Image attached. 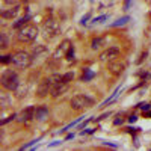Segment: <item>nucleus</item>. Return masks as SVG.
Masks as SVG:
<instances>
[{
	"mask_svg": "<svg viewBox=\"0 0 151 151\" xmlns=\"http://www.w3.org/2000/svg\"><path fill=\"white\" fill-rule=\"evenodd\" d=\"M0 83L8 91H17L18 85H20L18 74L14 70H5L2 73V76H0Z\"/></svg>",
	"mask_w": 151,
	"mask_h": 151,
	"instance_id": "obj_1",
	"label": "nucleus"
},
{
	"mask_svg": "<svg viewBox=\"0 0 151 151\" xmlns=\"http://www.w3.org/2000/svg\"><path fill=\"white\" fill-rule=\"evenodd\" d=\"M38 36V27L33 24H26L17 33V40L20 42H33Z\"/></svg>",
	"mask_w": 151,
	"mask_h": 151,
	"instance_id": "obj_2",
	"label": "nucleus"
},
{
	"mask_svg": "<svg viewBox=\"0 0 151 151\" xmlns=\"http://www.w3.org/2000/svg\"><path fill=\"white\" fill-rule=\"evenodd\" d=\"M59 32H60V27H59L58 21H55L53 18H48V20L44 21L41 33H42V36L45 38V40H55V38L59 35Z\"/></svg>",
	"mask_w": 151,
	"mask_h": 151,
	"instance_id": "obj_3",
	"label": "nucleus"
},
{
	"mask_svg": "<svg viewBox=\"0 0 151 151\" xmlns=\"http://www.w3.org/2000/svg\"><path fill=\"white\" fill-rule=\"evenodd\" d=\"M94 106V100L88 95H74L71 98V107L74 110H83V109H88V107H92Z\"/></svg>",
	"mask_w": 151,
	"mask_h": 151,
	"instance_id": "obj_4",
	"label": "nucleus"
},
{
	"mask_svg": "<svg viewBox=\"0 0 151 151\" xmlns=\"http://www.w3.org/2000/svg\"><path fill=\"white\" fill-rule=\"evenodd\" d=\"M33 56L27 52H17L12 55V65L17 68H27L32 64Z\"/></svg>",
	"mask_w": 151,
	"mask_h": 151,
	"instance_id": "obj_5",
	"label": "nucleus"
},
{
	"mask_svg": "<svg viewBox=\"0 0 151 151\" xmlns=\"http://www.w3.org/2000/svg\"><path fill=\"white\" fill-rule=\"evenodd\" d=\"M119 48L118 47H109L107 50H104V52L100 55V60L101 62H110V60H115L118 56H119Z\"/></svg>",
	"mask_w": 151,
	"mask_h": 151,
	"instance_id": "obj_6",
	"label": "nucleus"
},
{
	"mask_svg": "<svg viewBox=\"0 0 151 151\" xmlns=\"http://www.w3.org/2000/svg\"><path fill=\"white\" fill-rule=\"evenodd\" d=\"M52 89H53V85L50 83V80H48V77H47V79H44L40 85H38L36 94H38V97H40V98H44V97H47L48 94H52Z\"/></svg>",
	"mask_w": 151,
	"mask_h": 151,
	"instance_id": "obj_7",
	"label": "nucleus"
},
{
	"mask_svg": "<svg viewBox=\"0 0 151 151\" xmlns=\"http://www.w3.org/2000/svg\"><path fill=\"white\" fill-rule=\"evenodd\" d=\"M107 70L112 74H115V76H121L124 73V70H125V64L122 60H118V59L110 60V62H107Z\"/></svg>",
	"mask_w": 151,
	"mask_h": 151,
	"instance_id": "obj_8",
	"label": "nucleus"
},
{
	"mask_svg": "<svg viewBox=\"0 0 151 151\" xmlns=\"http://www.w3.org/2000/svg\"><path fill=\"white\" fill-rule=\"evenodd\" d=\"M32 119H35V107L33 106H29L24 110H21V113L18 115V121L23 122V124H27L30 122Z\"/></svg>",
	"mask_w": 151,
	"mask_h": 151,
	"instance_id": "obj_9",
	"label": "nucleus"
},
{
	"mask_svg": "<svg viewBox=\"0 0 151 151\" xmlns=\"http://www.w3.org/2000/svg\"><path fill=\"white\" fill-rule=\"evenodd\" d=\"M20 11H21V8L18 5H14V6H11L9 9H3L0 15H2V18H5V20H12V18H15L18 15Z\"/></svg>",
	"mask_w": 151,
	"mask_h": 151,
	"instance_id": "obj_10",
	"label": "nucleus"
},
{
	"mask_svg": "<svg viewBox=\"0 0 151 151\" xmlns=\"http://www.w3.org/2000/svg\"><path fill=\"white\" fill-rule=\"evenodd\" d=\"M68 85H70V83H65L64 80L59 82L58 85H55L53 89H52V97H59V95H62V94L68 89Z\"/></svg>",
	"mask_w": 151,
	"mask_h": 151,
	"instance_id": "obj_11",
	"label": "nucleus"
},
{
	"mask_svg": "<svg viewBox=\"0 0 151 151\" xmlns=\"http://www.w3.org/2000/svg\"><path fill=\"white\" fill-rule=\"evenodd\" d=\"M48 118V109L45 106L35 107V119L36 121H45Z\"/></svg>",
	"mask_w": 151,
	"mask_h": 151,
	"instance_id": "obj_12",
	"label": "nucleus"
},
{
	"mask_svg": "<svg viewBox=\"0 0 151 151\" xmlns=\"http://www.w3.org/2000/svg\"><path fill=\"white\" fill-rule=\"evenodd\" d=\"M71 47V42L70 41H64L60 44V47L56 50V53L53 55V59L56 60V59H59V56H62V55H67V52H68V48Z\"/></svg>",
	"mask_w": 151,
	"mask_h": 151,
	"instance_id": "obj_13",
	"label": "nucleus"
},
{
	"mask_svg": "<svg viewBox=\"0 0 151 151\" xmlns=\"http://www.w3.org/2000/svg\"><path fill=\"white\" fill-rule=\"evenodd\" d=\"M29 20H30V15H26V17H23V18H20L18 21H15L14 24H12V27H14L15 30H20L21 27H24V26H26Z\"/></svg>",
	"mask_w": 151,
	"mask_h": 151,
	"instance_id": "obj_14",
	"label": "nucleus"
},
{
	"mask_svg": "<svg viewBox=\"0 0 151 151\" xmlns=\"http://www.w3.org/2000/svg\"><path fill=\"white\" fill-rule=\"evenodd\" d=\"M94 76H95V73H92L89 68H85V70H83V76H82V80H83V82H88V80L94 79Z\"/></svg>",
	"mask_w": 151,
	"mask_h": 151,
	"instance_id": "obj_15",
	"label": "nucleus"
},
{
	"mask_svg": "<svg viewBox=\"0 0 151 151\" xmlns=\"http://www.w3.org/2000/svg\"><path fill=\"white\" fill-rule=\"evenodd\" d=\"M9 47V42H8V38L5 33H0V48L2 50H6Z\"/></svg>",
	"mask_w": 151,
	"mask_h": 151,
	"instance_id": "obj_16",
	"label": "nucleus"
},
{
	"mask_svg": "<svg viewBox=\"0 0 151 151\" xmlns=\"http://www.w3.org/2000/svg\"><path fill=\"white\" fill-rule=\"evenodd\" d=\"M41 53H45V47L42 45V44H40V45H36L35 48H33V58H38V56H40Z\"/></svg>",
	"mask_w": 151,
	"mask_h": 151,
	"instance_id": "obj_17",
	"label": "nucleus"
},
{
	"mask_svg": "<svg viewBox=\"0 0 151 151\" xmlns=\"http://www.w3.org/2000/svg\"><path fill=\"white\" fill-rule=\"evenodd\" d=\"M101 45H103V38H94L92 42H91L92 50H97V48H100Z\"/></svg>",
	"mask_w": 151,
	"mask_h": 151,
	"instance_id": "obj_18",
	"label": "nucleus"
},
{
	"mask_svg": "<svg viewBox=\"0 0 151 151\" xmlns=\"http://www.w3.org/2000/svg\"><path fill=\"white\" fill-rule=\"evenodd\" d=\"M129 20H130V17H122V18H119V20H116L115 23H112V24H110V26H112V27H118V26H124V24H125V23H127Z\"/></svg>",
	"mask_w": 151,
	"mask_h": 151,
	"instance_id": "obj_19",
	"label": "nucleus"
},
{
	"mask_svg": "<svg viewBox=\"0 0 151 151\" xmlns=\"http://www.w3.org/2000/svg\"><path fill=\"white\" fill-rule=\"evenodd\" d=\"M74 79V74L70 71V73H67V74H64V76H62V80H64L65 83H70L71 80Z\"/></svg>",
	"mask_w": 151,
	"mask_h": 151,
	"instance_id": "obj_20",
	"label": "nucleus"
},
{
	"mask_svg": "<svg viewBox=\"0 0 151 151\" xmlns=\"http://www.w3.org/2000/svg\"><path fill=\"white\" fill-rule=\"evenodd\" d=\"M65 58L71 62V60H74V47L71 45L70 48H68V52H67V55H65Z\"/></svg>",
	"mask_w": 151,
	"mask_h": 151,
	"instance_id": "obj_21",
	"label": "nucleus"
},
{
	"mask_svg": "<svg viewBox=\"0 0 151 151\" xmlns=\"http://www.w3.org/2000/svg\"><path fill=\"white\" fill-rule=\"evenodd\" d=\"M0 62H2V64H9V62H12V55H8V56H2V59H0Z\"/></svg>",
	"mask_w": 151,
	"mask_h": 151,
	"instance_id": "obj_22",
	"label": "nucleus"
},
{
	"mask_svg": "<svg viewBox=\"0 0 151 151\" xmlns=\"http://www.w3.org/2000/svg\"><path fill=\"white\" fill-rule=\"evenodd\" d=\"M5 2V5H9V6H12V5H17L20 0H3Z\"/></svg>",
	"mask_w": 151,
	"mask_h": 151,
	"instance_id": "obj_23",
	"label": "nucleus"
},
{
	"mask_svg": "<svg viewBox=\"0 0 151 151\" xmlns=\"http://www.w3.org/2000/svg\"><path fill=\"white\" fill-rule=\"evenodd\" d=\"M14 118H17V115H14V113H12L11 116H8L6 119H3V121H2V125H3V124H6V122H9V121H12V119H14Z\"/></svg>",
	"mask_w": 151,
	"mask_h": 151,
	"instance_id": "obj_24",
	"label": "nucleus"
},
{
	"mask_svg": "<svg viewBox=\"0 0 151 151\" xmlns=\"http://www.w3.org/2000/svg\"><path fill=\"white\" fill-rule=\"evenodd\" d=\"M8 107V100L5 95H2V109H6Z\"/></svg>",
	"mask_w": 151,
	"mask_h": 151,
	"instance_id": "obj_25",
	"label": "nucleus"
},
{
	"mask_svg": "<svg viewBox=\"0 0 151 151\" xmlns=\"http://www.w3.org/2000/svg\"><path fill=\"white\" fill-rule=\"evenodd\" d=\"M106 18H107L106 15H101V17H98V18H94V20H92V23H101V21H103V20H106Z\"/></svg>",
	"mask_w": 151,
	"mask_h": 151,
	"instance_id": "obj_26",
	"label": "nucleus"
},
{
	"mask_svg": "<svg viewBox=\"0 0 151 151\" xmlns=\"http://www.w3.org/2000/svg\"><path fill=\"white\" fill-rule=\"evenodd\" d=\"M89 17H91L89 14H86V15H85V17H83L82 20H80V23H82V24H86V21H88V20H89Z\"/></svg>",
	"mask_w": 151,
	"mask_h": 151,
	"instance_id": "obj_27",
	"label": "nucleus"
},
{
	"mask_svg": "<svg viewBox=\"0 0 151 151\" xmlns=\"http://www.w3.org/2000/svg\"><path fill=\"white\" fill-rule=\"evenodd\" d=\"M141 109L145 112V110H148V109H150V104H141Z\"/></svg>",
	"mask_w": 151,
	"mask_h": 151,
	"instance_id": "obj_28",
	"label": "nucleus"
},
{
	"mask_svg": "<svg viewBox=\"0 0 151 151\" xmlns=\"http://www.w3.org/2000/svg\"><path fill=\"white\" fill-rule=\"evenodd\" d=\"M136 119H137V118H136V116H134V115H132V116H130V118H129V121H130V122H134V121H136Z\"/></svg>",
	"mask_w": 151,
	"mask_h": 151,
	"instance_id": "obj_29",
	"label": "nucleus"
},
{
	"mask_svg": "<svg viewBox=\"0 0 151 151\" xmlns=\"http://www.w3.org/2000/svg\"><path fill=\"white\" fill-rule=\"evenodd\" d=\"M130 2H132V0H125V9L130 6Z\"/></svg>",
	"mask_w": 151,
	"mask_h": 151,
	"instance_id": "obj_30",
	"label": "nucleus"
},
{
	"mask_svg": "<svg viewBox=\"0 0 151 151\" xmlns=\"http://www.w3.org/2000/svg\"><path fill=\"white\" fill-rule=\"evenodd\" d=\"M24 3H29V2H33V0H23Z\"/></svg>",
	"mask_w": 151,
	"mask_h": 151,
	"instance_id": "obj_31",
	"label": "nucleus"
},
{
	"mask_svg": "<svg viewBox=\"0 0 151 151\" xmlns=\"http://www.w3.org/2000/svg\"><path fill=\"white\" fill-rule=\"evenodd\" d=\"M145 116H151V112H148V113H145Z\"/></svg>",
	"mask_w": 151,
	"mask_h": 151,
	"instance_id": "obj_32",
	"label": "nucleus"
}]
</instances>
